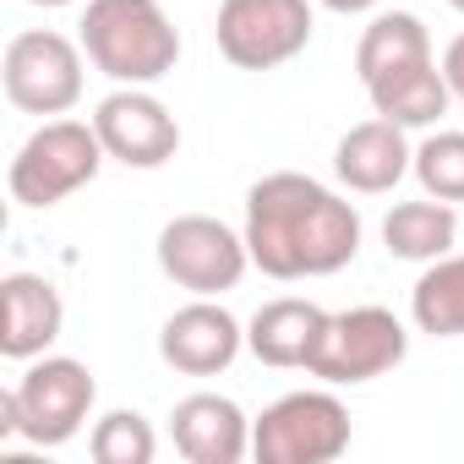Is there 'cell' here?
Instances as JSON below:
<instances>
[{
    "instance_id": "4",
    "label": "cell",
    "mask_w": 464,
    "mask_h": 464,
    "mask_svg": "<svg viewBox=\"0 0 464 464\" xmlns=\"http://www.w3.org/2000/svg\"><path fill=\"white\" fill-rule=\"evenodd\" d=\"M99 382L72 355H34L28 372L0 393V442H34V448H66L88 415H93Z\"/></svg>"
},
{
    "instance_id": "17",
    "label": "cell",
    "mask_w": 464,
    "mask_h": 464,
    "mask_svg": "<svg viewBox=\"0 0 464 464\" xmlns=\"http://www.w3.org/2000/svg\"><path fill=\"white\" fill-rule=\"evenodd\" d=\"M453 241H459V213L453 202H437V197L393 202V213L382 218V246L399 263H437L453 252Z\"/></svg>"
},
{
    "instance_id": "12",
    "label": "cell",
    "mask_w": 464,
    "mask_h": 464,
    "mask_svg": "<svg viewBox=\"0 0 464 464\" xmlns=\"http://www.w3.org/2000/svg\"><path fill=\"white\" fill-rule=\"evenodd\" d=\"M241 344H246V334H241L236 317L218 306V295H197L159 334V355L180 377H218V372H229L236 355H241Z\"/></svg>"
},
{
    "instance_id": "13",
    "label": "cell",
    "mask_w": 464,
    "mask_h": 464,
    "mask_svg": "<svg viewBox=\"0 0 464 464\" xmlns=\"http://www.w3.org/2000/svg\"><path fill=\"white\" fill-rule=\"evenodd\" d=\"M169 437L191 464H241L252 453V420L224 393H186L169 410Z\"/></svg>"
},
{
    "instance_id": "1",
    "label": "cell",
    "mask_w": 464,
    "mask_h": 464,
    "mask_svg": "<svg viewBox=\"0 0 464 464\" xmlns=\"http://www.w3.org/2000/svg\"><path fill=\"white\" fill-rule=\"evenodd\" d=\"M246 252L268 279H328L361 252V213L301 169H274L246 191Z\"/></svg>"
},
{
    "instance_id": "5",
    "label": "cell",
    "mask_w": 464,
    "mask_h": 464,
    "mask_svg": "<svg viewBox=\"0 0 464 464\" xmlns=\"http://www.w3.org/2000/svg\"><path fill=\"white\" fill-rule=\"evenodd\" d=\"M104 159H110V153H104L93 121H66V115H55V121H44V126L17 148V159H12V169H6L12 202H17V208H55V202H66L72 191H82V186L99 175Z\"/></svg>"
},
{
    "instance_id": "3",
    "label": "cell",
    "mask_w": 464,
    "mask_h": 464,
    "mask_svg": "<svg viewBox=\"0 0 464 464\" xmlns=\"http://www.w3.org/2000/svg\"><path fill=\"white\" fill-rule=\"evenodd\" d=\"M82 55L121 88H148L175 72L180 34L159 0H88L82 12Z\"/></svg>"
},
{
    "instance_id": "20",
    "label": "cell",
    "mask_w": 464,
    "mask_h": 464,
    "mask_svg": "<svg viewBox=\"0 0 464 464\" xmlns=\"http://www.w3.org/2000/svg\"><path fill=\"white\" fill-rule=\"evenodd\" d=\"M410 175L420 180L426 197L437 202H464V131H431L415 148Z\"/></svg>"
},
{
    "instance_id": "24",
    "label": "cell",
    "mask_w": 464,
    "mask_h": 464,
    "mask_svg": "<svg viewBox=\"0 0 464 464\" xmlns=\"http://www.w3.org/2000/svg\"><path fill=\"white\" fill-rule=\"evenodd\" d=\"M448 6H453V12H464V0H448Z\"/></svg>"
},
{
    "instance_id": "22",
    "label": "cell",
    "mask_w": 464,
    "mask_h": 464,
    "mask_svg": "<svg viewBox=\"0 0 464 464\" xmlns=\"http://www.w3.org/2000/svg\"><path fill=\"white\" fill-rule=\"evenodd\" d=\"M317 6H328V12H339V17H361V12H377L382 0H317Z\"/></svg>"
},
{
    "instance_id": "10",
    "label": "cell",
    "mask_w": 464,
    "mask_h": 464,
    "mask_svg": "<svg viewBox=\"0 0 464 464\" xmlns=\"http://www.w3.org/2000/svg\"><path fill=\"white\" fill-rule=\"evenodd\" d=\"M82 44H72L66 34L50 28H28L6 44V61H0V82H6V99L23 115H66L82 99Z\"/></svg>"
},
{
    "instance_id": "18",
    "label": "cell",
    "mask_w": 464,
    "mask_h": 464,
    "mask_svg": "<svg viewBox=\"0 0 464 464\" xmlns=\"http://www.w3.org/2000/svg\"><path fill=\"white\" fill-rule=\"evenodd\" d=\"M410 317L431 339H464V252L426 263V274L410 290Z\"/></svg>"
},
{
    "instance_id": "19",
    "label": "cell",
    "mask_w": 464,
    "mask_h": 464,
    "mask_svg": "<svg viewBox=\"0 0 464 464\" xmlns=\"http://www.w3.org/2000/svg\"><path fill=\"white\" fill-rule=\"evenodd\" d=\"M88 453H93L99 464H153L159 437H153V426H148L137 410H110V415L93 420Z\"/></svg>"
},
{
    "instance_id": "21",
    "label": "cell",
    "mask_w": 464,
    "mask_h": 464,
    "mask_svg": "<svg viewBox=\"0 0 464 464\" xmlns=\"http://www.w3.org/2000/svg\"><path fill=\"white\" fill-rule=\"evenodd\" d=\"M442 77H448V93H453V104L464 110V34L442 50Z\"/></svg>"
},
{
    "instance_id": "6",
    "label": "cell",
    "mask_w": 464,
    "mask_h": 464,
    "mask_svg": "<svg viewBox=\"0 0 464 464\" xmlns=\"http://www.w3.org/2000/svg\"><path fill=\"white\" fill-rule=\"evenodd\" d=\"M344 448H350V410L328 388L285 393L252 420L257 464H334Z\"/></svg>"
},
{
    "instance_id": "2",
    "label": "cell",
    "mask_w": 464,
    "mask_h": 464,
    "mask_svg": "<svg viewBox=\"0 0 464 464\" xmlns=\"http://www.w3.org/2000/svg\"><path fill=\"white\" fill-rule=\"evenodd\" d=\"M355 72L377 115L410 126H437L453 104L448 77L431 55V34L415 12H377L355 44Z\"/></svg>"
},
{
    "instance_id": "9",
    "label": "cell",
    "mask_w": 464,
    "mask_h": 464,
    "mask_svg": "<svg viewBox=\"0 0 464 464\" xmlns=\"http://www.w3.org/2000/svg\"><path fill=\"white\" fill-rule=\"evenodd\" d=\"M159 268L191 295H224L236 290L252 268L246 236H236L213 213H180L159 229Z\"/></svg>"
},
{
    "instance_id": "15",
    "label": "cell",
    "mask_w": 464,
    "mask_h": 464,
    "mask_svg": "<svg viewBox=\"0 0 464 464\" xmlns=\"http://www.w3.org/2000/svg\"><path fill=\"white\" fill-rule=\"evenodd\" d=\"M410 164H415V148L404 142V126L388 121V115L350 126V131L339 137V148H334V175H339L350 191H361V197L393 191V186L410 175Z\"/></svg>"
},
{
    "instance_id": "7",
    "label": "cell",
    "mask_w": 464,
    "mask_h": 464,
    "mask_svg": "<svg viewBox=\"0 0 464 464\" xmlns=\"http://www.w3.org/2000/svg\"><path fill=\"white\" fill-rule=\"evenodd\" d=\"M404 355H410V334L388 306H350V312H328V328L306 372L323 377L328 388H355L393 372Z\"/></svg>"
},
{
    "instance_id": "23",
    "label": "cell",
    "mask_w": 464,
    "mask_h": 464,
    "mask_svg": "<svg viewBox=\"0 0 464 464\" xmlns=\"http://www.w3.org/2000/svg\"><path fill=\"white\" fill-rule=\"evenodd\" d=\"M28 6H72V0H28Z\"/></svg>"
},
{
    "instance_id": "14",
    "label": "cell",
    "mask_w": 464,
    "mask_h": 464,
    "mask_svg": "<svg viewBox=\"0 0 464 464\" xmlns=\"http://www.w3.org/2000/svg\"><path fill=\"white\" fill-rule=\"evenodd\" d=\"M66 328V301L44 274H6L0 279V355L34 361Z\"/></svg>"
},
{
    "instance_id": "8",
    "label": "cell",
    "mask_w": 464,
    "mask_h": 464,
    "mask_svg": "<svg viewBox=\"0 0 464 464\" xmlns=\"http://www.w3.org/2000/svg\"><path fill=\"white\" fill-rule=\"evenodd\" d=\"M213 39L236 72H274L312 44V0H218Z\"/></svg>"
},
{
    "instance_id": "16",
    "label": "cell",
    "mask_w": 464,
    "mask_h": 464,
    "mask_svg": "<svg viewBox=\"0 0 464 464\" xmlns=\"http://www.w3.org/2000/svg\"><path fill=\"white\" fill-rule=\"evenodd\" d=\"M323 328H328V312H323L317 301H295V295H285V301H268V306L252 317V328H246V350H252L263 366L290 372V366H306V361H312Z\"/></svg>"
},
{
    "instance_id": "11",
    "label": "cell",
    "mask_w": 464,
    "mask_h": 464,
    "mask_svg": "<svg viewBox=\"0 0 464 464\" xmlns=\"http://www.w3.org/2000/svg\"><path fill=\"white\" fill-rule=\"evenodd\" d=\"M93 131H99L104 153L121 159L126 169H159L180 153V126H175L169 104L153 99L148 88H115L110 99H99Z\"/></svg>"
}]
</instances>
